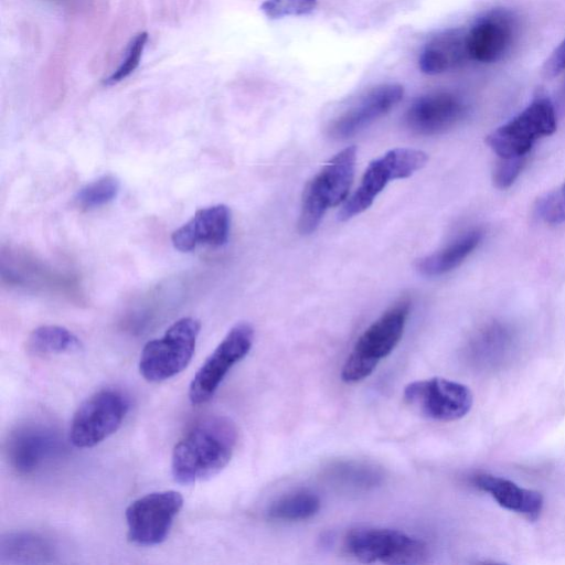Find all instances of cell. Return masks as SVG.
<instances>
[{"label":"cell","mask_w":565,"mask_h":565,"mask_svg":"<svg viewBox=\"0 0 565 565\" xmlns=\"http://www.w3.org/2000/svg\"><path fill=\"white\" fill-rule=\"evenodd\" d=\"M61 450V439L51 428L25 424L10 433L6 455L10 467L19 475L30 476L42 470Z\"/></svg>","instance_id":"cell-12"},{"label":"cell","mask_w":565,"mask_h":565,"mask_svg":"<svg viewBox=\"0 0 565 565\" xmlns=\"http://www.w3.org/2000/svg\"><path fill=\"white\" fill-rule=\"evenodd\" d=\"M526 158L500 159L493 171V182L499 189L509 188L519 177Z\"/></svg>","instance_id":"cell-28"},{"label":"cell","mask_w":565,"mask_h":565,"mask_svg":"<svg viewBox=\"0 0 565 565\" xmlns=\"http://www.w3.org/2000/svg\"><path fill=\"white\" fill-rule=\"evenodd\" d=\"M28 350L38 355L77 352L79 339L61 326H41L34 329L26 341Z\"/></svg>","instance_id":"cell-23"},{"label":"cell","mask_w":565,"mask_h":565,"mask_svg":"<svg viewBox=\"0 0 565 565\" xmlns=\"http://www.w3.org/2000/svg\"><path fill=\"white\" fill-rule=\"evenodd\" d=\"M237 443L234 423L223 416L206 417L183 435L171 457V472L181 484L210 479L230 462Z\"/></svg>","instance_id":"cell-1"},{"label":"cell","mask_w":565,"mask_h":565,"mask_svg":"<svg viewBox=\"0 0 565 565\" xmlns=\"http://www.w3.org/2000/svg\"><path fill=\"white\" fill-rule=\"evenodd\" d=\"M231 211L225 204L198 210L194 215L171 235V242L180 252H191L199 245L218 247L230 235Z\"/></svg>","instance_id":"cell-16"},{"label":"cell","mask_w":565,"mask_h":565,"mask_svg":"<svg viewBox=\"0 0 565 565\" xmlns=\"http://www.w3.org/2000/svg\"><path fill=\"white\" fill-rule=\"evenodd\" d=\"M356 148L348 147L332 157L306 184L300 205L298 231L313 233L329 207L347 200L354 178Z\"/></svg>","instance_id":"cell-3"},{"label":"cell","mask_w":565,"mask_h":565,"mask_svg":"<svg viewBox=\"0 0 565 565\" xmlns=\"http://www.w3.org/2000/svg\"><path fill=\"white\" fill-rule=\"evenodd\" d=\"M428 156L423 150L394 148L371 161L365 169L360 185L344 201L339 211V220L348 221L367 210L375 198L391 180L405 179L426 166Z\"/></svg>","instance_id":"cell-6"},{"label":"cell","mask_w":565,"mask_h":565,"mask_svg":"<svg viewBox=\"0 0 565 565\" xmlns=\"http://www.w3.org/2000/svg\"><path fill=\"white\" fill-rule=\"evenodd\" d=\"M405 403L419 416L435 422H454L465 417L472 407L473 396L465 384L430 377L407 384Z\"/></svg>","instance_id":"cell-9"},{"label":"cell","mask_w":565,"mask_h":565,"mask_svg":"<svg viewBox=\"0 0 565 565\" xmlns=\"http://www.w3.org/2000/svg\"><path fill=\"white\" fill-rule=\"evenodd\" d=\"M516 35V21L511 12L492 10L480 17L467 30V47L470 61L493 63L511 49Z\"/></svg>","instance_id":"cell-14"},{"label":"cell","mask_w":565,"mask_h":565,"mask_svg":"<svg viewBox=\"0 0 565 565\" xmlns=\"http://www.w3.org/2000/svg\"><path fill=\"white\" fill-rule=\"evenodd\" d=\"M323 479L340 490L360 492L381 484L383 473L379 468L367 462L340 460L324 468Z\"/></svg>","instance_id":"cell-19"},{"label":"cell","mask_w":565,"mask_h":565,"mask_svg":"<svg viewBox=\"0 0 565 565\" xmlns=\"http://www.w3.org/2000/svg\"><path fill=\"white\" fill-rule=\"evenodd\" d=\"M321 508L319 495L310 490L300 489L282 494L270 502L267 518L281 522L305 521L315 516Z\"/></svg>","instance_id":"cell-22"},{"label":"cell","mask_w":565,"mask_h":565,"mask_svg":"<svg viewBox=\"0 0 565 565\" xmlns=\"http://www.w3.org/2000/svg\"><path fill=\"white\" fill-rule=\"evenodd\" d=\"M473 484L490 493L504 509L522 514L529 520H536L542 512V494L539 491L522 488L509 479L483 473L473 478Z\"/></svg>","instance_id":"cell-18"},{"label":"cell","mask_w":565,"mask_h":565,"mask_svg":"<svg viewBox=\"0 0 565 565\" xmlns=\"http://www.w3.org/2000/svg\"><path fill=\"white\" fill-rule=\"evenodd\" d=\"M344 552L361 563L419 565L427 562L425 541L395 529L359 526L343 537Z\"/></svg>","instance_id":"cell-4"},{"label":"cell","mask_w":565,"mask_h":565,"mask_svg":"<svg viewBox=\"0 0 565 565\" xmlns=\"http://www.w3.org/2000/svg\"><path fill=\"white\" fill-rule=\"evenodd\" d=\"M253 341L254 329L248 322L232 327L193 376L189 387V398L193 405L211 399L228 371L248 354Z\"/></svg>","instance_id":"cell-11"},{"label":"cell","mask_w":565,"mask_h":565,"mask_svg":"<svg viewBox=\"0 0 565 565\" xmlns=\"http://www.w3.org/2000/svg\"><path fill=\"white\" fill-rule=\"evenodd\" d=\"M399 84H381L360 96L351 106L337 116L329 126V134L335 139H347L379 118L390 113L403 98Z\"/></svg>","instance_id":"cell-13"},{"label":"cell","mask_w":565,"mask_h":565,"mask_svg":"<svg viewBox=\"0 0 565 565\" xmlns=\"http://www.w3.org/2000/svg\"><path fill=\"white\" fill-rule=\"evenodd\" d=\"M147 40V32H141L131 40L127 47L125 60L111 75L105 78V85H115L121 82L138 67Z\"/></svg>","instance_id":"cell-25"},{"label":"cell","mask_w":565,"mask_h":565,"mask_svg":"<svg viewBox=\"0 0 565 565\" xmlns=\"http://www.w3.org/2000/svg\"><path fill=\"white\" fill-rule=\"evenodd\" d=\"M119 189V180L113 174H105L84 185L76 193L74 201L81 209H96L111 202Z\"/></svg>","instance_id":"cell-24"},{"label":"cell","mask_w":565,"mask_h":565,"mask_svg":"<svg viewBox=\"0 0 565 565\" xmlns=\"http://www.w3.org/2000/svg\"><path fill=\"white\" fill-rule=\"evenodd\" d=\"M563 94H564V98H565V87H564V93Z\"/></svg>","instance_id":"cell-30"},{"label":"cell","mask_w":565,"mask_h":565,"mask_svg":"<svg viewBox=\"0 0 565 565\" xmlns=\"http://www.w3.org/2000/svg\"><path fill=\"white\" fill-rule=\"evenodd\" d=\"M411 311V301L398 300L358 338L341 369V379L354 384L369 377L401 341Z\"/></svg>","instance_id":"cell-2"},{"label":"cell","mask_w":565,"mask_h":565,"mask_svg":"<svg viewBox=\"0 0 565 565\" xmlns=\"http://www.w3.org/2000/svg\"><path fill=\"white\" fill-rule=\"evenodd\" d=\"M565 71V39L557 45L545 61L542 72L543 75L552 78Z\"/></svg>","instance_id":"cell-29"},{"label":"cell","mask_w":565,"mask_h":565,"mask_svg":"<svg viewBox=\"0 0 565 565\" xmlns=\"http://www.w3.org/2000/svg\"><path fill=\"white\" fill-rule=\"evenodd\" d=\"M0 556L2 563H45L52 556V548L46 540L36 534L11 533L1 540Z\"/></svg>","instance_id":"cell-21"},{"label":"cell","mask_w":565,"mask_h":565,"mask_svg":"<svg viewBox=\"0 0 565 565\" xmlns=\"http://www.w3.org/2000/svg\"><path fill=\"white\" fill-rule=\"evenodd\" d=\"M556 130V114L548 98L534 99L510 121L493 130L487 143L500 159L526 158L534 142Z\"/></svg>","instance_id":"cell-7"},{"label":"cell","mask_w":565,"mask_h":565,"mask_svg":"<svg viewBox=\"0 0 565 565\" xmlns=\"http://www.w3.org/2000/svg\"><path fill=\"white\" fill-rule=\"evenodd\" d=\"M317 7V0H265L260 10L271 20L285 17L306 15Z\"/></svg>","instance_id":"cell-26"},{"label":"cell","mask_w":565,"mask_h":565,"mask_svg":"<svg viewBox=\"0 0 565 565\" xmlns=\"http://www.w3.org/2000/svg\"><path fill=\"white\" fill-rule=\"evenodd\" d=\"M182 505L183 498L174 490L151 492L132 501L125 513L128 540L142 546L160 544Z\"/></svg>","instance_id":"cell-10"},{"label":"cell","mask_w":565,"mask_h":565,"mask_svg":"<svg viewBox=\"0 0 565 565\" xmlns=\"http://www.w3.org/2000/svg\"><path fill=\"white\" fill-rule=\"evenodd\" d=\"M468 61L467 30L457 28L443 31L428 41L418 65L423 73L436 75L458 68Z\"/></svg>","instance_id":"cell-17"},{"label":"cell","mask_w":565,"mask_h":565,"mask_svg":"<svg viewBox=\"0 0 565 565\" xmlns=\"http://www.w3.org/2000/svg\"><path fill=\"white\" fill-rule=\"evenodd\" d=\"M200 329L199 320L184 317L161 338L147 342L139 360L140 374L149 382H161L183 371L193 356Z\"/></svg>","instance_id":"cell-5"},{"label":"cell","mask_w":565,"mask_h":565,"mask_svg":"<svg viewBox=\"0 0 565 565\" xmlns=\"http://www.w3.org/2000/svg\"><path fill=\"white\" fill-rule=\"evenodd\" d=\"M467 104L449 92L430 93L417 98L405 114L407 127L423 136L447 131L467 115Z\"/></svg>","instance_id":"cell-15"},{"label":"cell","mask_w":565,"mask_h":565,"mask_svg":"<svg viewBox=\"0 0 565 565\" xmlns=\"http://www.w3.org/2000/svg\"><path fill=\"white\" fill-rule=\"evenodd\" d=\"M482 232L472 230L443 249L417 262L416 268L424 276H440L458 267L480 244Z\"/></svg>","instance_id":"cell-20"},{"label":"cell","mask_w":565,"mask_h":565,"mask_svg":"<svg viewBox=\"0 0 565 565\" xmlns=\"http://www.w3.org/2000/svg\"><path fill=\"white\" fill-rule=\"evenodd\" d=\"M129 408L128 398L115 388H103L86 398L71 422L70 441L77 448H90L113 435Z\"/></svg>","instance_id":"cell-8"},{"label":"cell","mask_w":565,"mask_h":565,"mask_svg":"<svg viewBox=\"0 0 565 565\" xmlns=\"http://www.w3.org/2000/svg\"><path fill=\"white\" fill-rule=\"evenodd\" d=\"M535 211L537 216L548 224L565 222V182L564 184L539 199Z\"/></svg>","instance_id":"cell-27"}]
</instances>
